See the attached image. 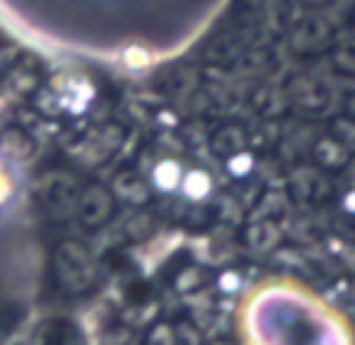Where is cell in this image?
Instances as JSON below:
<instances>
[{
    "instance_id": "1",
    "label": "cell",
    "mask_w": 355,
    "mask_h": 345,
    "mask_svg": "<svg viewBox=\"0 0 355 345\" xmlns=\"http://www.w3.org/2000/svg\"><path fill=\"white\" fill-rule=\"evenodd\" d=\"M248 345H352L339 316L293 283L261 287L241 310Z\"/></svg>"
},
{
    "instance_id": "2",
    "label": "cell",
    "mask_w": 355,
    "mask_h": 345,
    "mask_svg": "<svg viewBox=\"0 0 355 345\" xmlns=\"http://www.w3.org/2000/svg\"><path fill=\"white\" fill-rule=\"evenodd\" d=\"M147 345H176L173 329H170V326H157V329L150 333V339H147Z\"/></svg>"
}]
</instances>
